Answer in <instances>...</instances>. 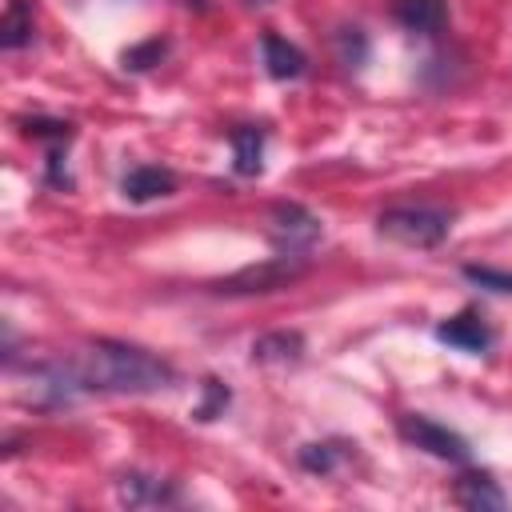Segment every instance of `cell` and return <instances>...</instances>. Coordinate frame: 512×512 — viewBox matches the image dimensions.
<instances>
[{"mask_svg": "<svg viewBox=\"0 0 512 512\" xmlns=\"http://www.w3.org/2000/svg\"><path fill=\"white\" fill-rule=\"evenodd\" d=\"M392 20L404 32L416 36H436L448 24V0H396L392 4Z\"/></svg>", "mask_w": 512, "mask_h": 512, "instance_id": "11", "label": "cell"}, {"mask_svg": "<svg viewBox=\"0 0 512 512\" xmlns=\"http://www.w3.org/2000/svg\"><path fill=\"white\" fill-rule=\"evenodd\" d=\"M264 140H268V132L260 124H236L228 132L236 176H260V168H264Z\"/></svg>", "mask_w": 512, "mask_h": 512, "instance_id": "13", "label": "cell"}, {"mask_svg": "<svg viewBox=\"0 0 512 512\" xmlns=\"http://www.w3.org/2000/svg\"><path fill=\"white\" fill-rule=\"evenodd\" d=\"M436 340L440 344H448V348H456V352H468V356H480V352H488L492 348V324L484 320V312L480 308H460L456 316H448V320H440L436 324Z\"/></svg>", "mask_w": 512, "mask_h": 512, "instance_id": "7", "label": "cell"}, {"mask_svg": "<svg viewBox=\"0 0 512 512\" xmlns=\"http://www.w3.org/2000/svg\"><path fill=\"white\" fill-rule=\"evenodd\" d=\"M244 4H248V8H260V4H268V0H244Z\"/></svg>", "mask_w": 512, "mask_h": 512, "instance_id": "21", "label": "cell"}, {"mask_svg": "<svg viewBox=\"0 0 512 512\" xmlns=\"http://www.w3.org/2000/svg\"><path fill=\"white\" fill-rule=\"evenodd\" d=\"M164 56H168V40H164V36H152V40H140V44L124 48V52H120V68H124V72H148V68H156Z\"/></svg>", "mask_w": 512, "mask_h": 512, "instance_id": "19", "label": "cell"}, {"mask_svg": "<svg viewBox=\"0 0 512 512\" xmlns=\"http://www.w3.org/2000/svg\"><path fill=\"white\" fill-rule=\"evenodd\" d=\"M36 40V4L32 0H8L0 16V48L20 52Z\"/></svg>", "mask_w": 512, "mask_h": 512, "instance_id": "15", "label": "cell"}, {"mask_svg": "<svg viewBox=\"0 0 512 512\" xmlns=\"http://www.w3.org/2000/svg\"><path fill=\"white\" fill-rule=\"evenodd\" d=\"M352 456H356V444H348V440H308V444H300L296 464H300L308 476H332V472H340V464L352 460Z\"/></svg>", "mask_w": 512, "mask_h": 512, "instance_id": "12", "label": "cell"}, {"mask_svg": "<svg viewBox=\"0 0 512 512\" xmlns=\"http://www.w3.org/2000/svg\"><path fill=\"white\" fill-rule=\"evenodd\" d=\"M252 364H296L304 356V332L296 328H276L252 340Z\"/></svg>", "mask_w": 512, "mask_h": 512, "instance_id": "14", "label": "cell"}, {"mask_svg": "<svg viewBox=\"0 0 512 512\" xmlns=\"http://www.w3.org/2000/svg\"><path fill=\"white\" fill-rule=\"evenodd\" d=\"M228 404H232V388L220 376H204L200 380V404L192 408V416L200 424H212V420H220L228 412Z\"/></svg>", "mask_w": 512, "mask_h": 512, "instance_id": "17", "label": "cell"}, {"mask_svg": "<svg viewBox=\"0 0 512 512\" xmlns=\"http://www.w3.org/2000/svg\"><path fill=\"white\" fill-rule=\"evenodd\" d=\"M452 500L468 512H504L508 508V492L500 488V480H492V472H480V468L460 472V480L452 484Z\"/></svg>", "mask_w": 512, "mask_h": 512, "instance_id": "8", "label": "cell"}, {"mask_svg": "<svg viewBox=\"0 0 512 512\" xmlns=\"http://www.w3.org/2000/svg\"><path fill=\"white\" fill-rule=\"evenodd\" d=\"M260 56H264V72L272 80H300L308 72V56L292 40H284L280 32H264L260 36Z\"/></svg>", "mask_w": 512, "mask_h": 512, "instance_id": "10", "label": "cell"}, {"mask_svg": "<svg viewBox=\"0 0 512 512\" xmlns=\"http://www.w3.org/2000/svg\"><path fill=\"white\" fill-rule=\"evenodd\" d=\"M308 272V256H272L260 264H248L224 280H212L216 296H268V292H284L292 288L300 276Z\"/></svg>", "mask_w": 512, "mask_h": 512, "instance_id": "3", "label": "cell"}, {"mask_svg": "<svg viewBox=\"0 0 512 512\" xmlns=\"http://www.w3.org/2000/svg\"><path fill=\"white\" fill-rule=\"evenodd\" d=\"M320 236H324V224L312 208L296 200H276L268 208V240L280 256H308Z\"/></svg>", "mask_w": 512, "mask_h": 512, "instance_id": "4", "label": "cell"}, {"mask_svg": "<svg viewBox=\"0 0 512 512\" xmlns=\"http://www.w3.org/2000/svg\"><path fill=\"white\" fill-rule=\"evenodd\" d=\"M460 276H464L468 284H476V288L496 292V296H508V292H512V272H508V268H492V264H464V268H460Z\"/></svg>", "mask_w": 512, "mask_h": 512, "instance_id": "20", "label": "cell"}, {"mask_svg": "<svg viewBox=\"0 0 512 512\" xmlns=\"http://www.w3.org/2000/svg\"><path fill=\"white\" fill-rule=\"evenodd\" d=\"M20 132L28 140H44V144H72L76 140V124L60 120V116H24Z\"/></svg>", "mask_w": 512, "mask_h": 512, "instance_id": "18", "label": "cell"}, {"mask_svg": "<svg viewBox=\"0 0 512 512\" xmlns=\"http://www.w3.org/2000/svg\"><path fill=\"white\" fill-rule=\"evenodd\" d=\"M332 52L348 72H360L368 64V56H372V40H368V32L360 24H340L332 32Z\"/></svg>", "mask_w": 512, "mask_h": 512, "instance_id": "16", "label": "cell"}, {"mask_svg": "<svg viewBox=\"0 0 512 512\" xmlns=\"http://www.w3.org/2000/svg\"><path fill=\"white\" fill-rule=\"evenodd\" d=\"M76 360V372H80V384L84 392H108V396H152V392H164L176 384V368L140 348V344H128V340H92L84 344Z\"/></svg>", "mask_w": 512, "mask_h": 512, "instance_id": "1", "label": "cell"}, {"mask_svg": "<svg viewBox=\"0 0 512 512\" xmlns=\"http://www.w3.org/2000/svg\"><path fill=\"white\" fill-rule=\"evenodd\" d=\"M396 432H400L404 444H412V448H420L436 460H448V464H468L472 460V444L456 428H448V424H440L424 412H404L396 420Z\"/></svg>", "mask_w": 512, "mask_h": 512, "instance_id": "5", "label": "cell"}, {"mask_svg": "<svg viewBox=\"0 0 512 512\" xmlns=\"http://www.w3.org/2000/svg\"><path fill=\"white\" fill-rule=\"evenodd\" d=\"M116 500L124 508H172V504L184 500V492H180L176 480H164V476L128 468V472L116 476Z\"/></svg>", "mask_w": 512, "mask_h": 512, "instance_id": "6", "label": "cell"}, {"mask_svg": "<svg viewBox=\"0 0 512 512\" xmlns=\"http://www.w3.org/2000/svg\"><path fill=\"white\" fill-rule=\"evenodd\" d=\"M452 212L432 204H392L376 216V232L404 248H440L452 232Z\"/></svg>", "mask_w": 512, "mask_h": 512, "instance_id": "2", "label": "cell"}, {"mask_svg": "<svg viewBox=\"0 0 512 512\" xmlns=\"http://www.w3.org/2000/svg\"><path fill=\"white\" fill-rule=\"evenodd\" d=\"M176 192V172L164 164H136L120 176V196L132 204H148V200H164Z\"/></svg>", "mask_w": 512, "mask_h": 512, "instance_id": "9", "label": "cell"}]
</instances>
